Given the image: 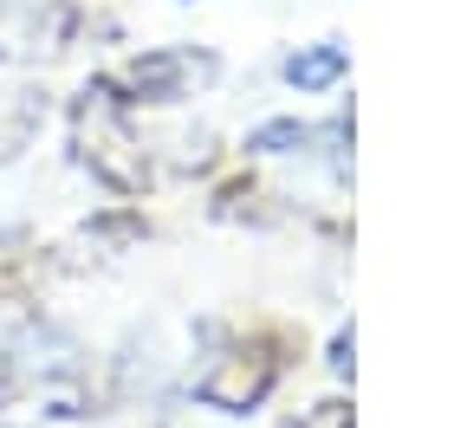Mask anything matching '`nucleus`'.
I'll return each mask as SVG.
<instances>
[{
    "mask_svg": "<svg viewBox=\"0 0 454 428\" xmlns=\"http://www.w3.org/2000/svg\"><path fill=\"white\" fill-rule=\"evenodd\" d=\"M215 78V58L208 52H189V46H162V52H143L130 58L123 72L105 78V91L117 105H182L195 85Z\"/></svg>",
    "mask_w": 454,
    "mask_h": 428,
    "instance_id": "1",
    "label": "nucleus"
},
{
    "mask_svg": "<svg viewBox=\"0 0 454 428\" xmlns=\"http://www.w3.org/2000/svg\"><path fill=\"white\" fill-rule=\"evenodd\" d=\"M78 150H85V162L111 189H143V182H150V162H143V150L130 143V130H123V117H117V97L105 85H91L85 105H78Z\"/></svg>",
    "mask_w": 454,
    "mask_h": 428,
    "instance_id": "2",
    "label": "nucleus"
},
{
    "mask_svg": "<svg viewBox=\"0 0 454 428\" xmlns=\"http://www.w3.org/2000/svg\"><path fill=\"white\" fill-rule=\"evenodd\" d=\"M273 377H279V357H266L260 344H254V351H227L215 370L201 377V402H215V409L240 416V409H254V402L273 390Z\"/></svg>",
    "mask_w": 454,
    "mask_h": 428,
    "instance_id": "3",
    "label": "nucleus"
},
{
    "mask_svg": "<svg viewBox=\"0 0 454 428\" xmlns=\"http://www.w3.org/2000/svg\"><path fill=\"white\" fill-rule=\"evenodd\" d=\"M344 46H332V39H325V46H305V52H293L286 58V85H299V91H325V85H338L344 78Z\"/></svg>",
    "mask_w": 454,
    "mask_h": 428,
    "instance_id": "4",
    "label": "nucleus"
},
{
    "mask_svg": "<svg viewBox=\"0 0 454 428\" xmlns=\"http://www.w3.org/2000/svg\"><path fill=\"white\" fill-rule=\"evenodd\" d=\"M299 143H312V130H305V124H293V117H279V124H260L254 136H247V150L286 156V150H299Z\"/></svg>",
    "mask_w": 454,
    "mask_h": 428,
    "instance_id": "5",
    "label": "nucleus"
}]
</instances>
